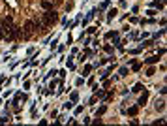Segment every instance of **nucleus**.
<instances>
[{"label": "nucleus", "mask_w": 167, "mask_h": 126, "mask_svg": "<svg viewBox=\"0 0 167 126\" xmlns=\"http://www.w3.org/2000/svg\"><path fill=\"white\" fill-rule=\"evenodd\" d=\"M146 100H148V90H143V94H141V98H139V102H137V105H139V107H143V105L146 104Z\"/></svg>", "instance_id": "obj_4"}, {"label": "nucleus", "mask_w": 167, "mask_h": 126, "mask_svg": "<svg viewBox=\"0 0 167 126\" xmlns=\"http://www.w3.org/2000/svg\"><path fill=\"white\" fill-rule=\"evenodd\" d=\"M128 115H131V117H133V115H137V105H133V107L128 109Z\"/></svg>", "instance_id": "obj_9"}, {"label": "nucleus", "mask_w": 167, "mask_h": 126, "mask_svg": "<svg viewBox=\"0 0 167 126\" xmlns=\"http://www.w3.org/2000/svg\"><path fill=\"white\" fill-rule=\"evenodd\" d=\"M90 70H92V66H85V75L86 73H90Z\"/></svg>", "instance_id": "obj_16"}, {"label": "nucleus", "mask_w": 167, "mask_h": 126, "mask_svg": "<svg viewBox=\"0 0 167 126\" xmlns=\"http://www.w3.org/2000/svg\"><path fill=\"white\" fill-rule=\"evenodd\" d=\"M154 73H156V70H154V68H148V70H146V75H154Z\"/></svg>", "instance_id": "obj_13"}, {"label": "nucleus", "mask_w": 167, "mask_h": 126, "mask_svg": "<svg viewBox=\"0 0 167 126\" xmlns=\"http://www.w3.org/2000/svg\"><path fill=\"white\" fill-rule=\"evenodd\" d=\"M115 15H117V9H115V8H113V9H111V11H109V19H113V17H115Z\"/></svg>", "instance_id": "obj_12"}, {"label": "nucleus", "mask_w": 167, "mask_h": 126, "mask_svg": "<svg viewBox=\"0 0 167 126\" xmlns=\"http://www.w3.org/2000/svg\"><path fill=\"white\" fill-rule=\"evenodd\" d=\"M143 89H144V87L141 85V83H137V85L133 87V92H141V90H143Z\"/></svg>", "instance_id": "obj_10"}, {"label": "nucleus", "mask_w": 167, "mask_h": 126, "mask_svg": "<svg viewBox=\"0 0 167 126\" xmlns=\"http://www.w3.org/2000/svg\"><path fill=\"white\" fill-rule=\"evenodd\" d=\"M137 70H141V62H133V72H137Z\"/></svg>", "instance_id": "obj_11"}, {"label": "nucleus", "mask_w": 167, "mask_h": 126, "mask_svg": "<svg viewBox=\"0 0 167 126\" xmlns=\"http://www.w3.org/2000/svg\"><path fill=\"white\" fill-rule=\"evenodd\" d=\"M158 55H154V57H148V59H146V64H156V62H158Z\"/></svg>", "instance_id": "obj_7"}, {"label": "nucleus", "mask_w": 167, "mask_h": 126, "mask_svg": "<svg viewBox=\"0 0 167 126\" xmlns=\"http://www.w3.org/2000/svg\"><path fill=\"white\" fill-rule=\"evenodd\" d=\"M41 8L43 9H53V4H51L49 0H43V2H41Z\"/></svg>", "instance_id": "obj_6"}, {"label": "nucleus", "mask_w": 167, "mask_h": 126, "mask_svg": "<svg viewBox=\"0 0 167 126\" xmlns=\"http://www.w3.org/2000/svg\"><path fill=\"white\" fill-rule=\"evenodd\" d=\"M11 25H13V19L9 17H4V21H2V28H6V30H9V28H11Z\"/></svg>", "instance_id": "obj_5"}, {"label": "nucleus", "mask_w": 167, "mask_h": 126, "mask_svg": "<svg viewBox=\"0 0 167 126\" xmlns=\"http://www.w3.org/2000/svg\"><path fill=\"white\" fill-rule=\"evenodd\" d=\"M43 21H45V27H51L54 23L58 21V13L53 11V9H45V13H43Z\"/></svg>", "instance_id": "obj_1"}, {"label": "nucleus", "mask_w": 167, "mask_h": 126, "mask_svg": "<svg viewBox=\"0 0 167 126\" xmlns=\"http://www.w3.org/2000/svg\"><path fill=\"white\" fill-rule=\"evenodd\" d=\"M156 109H158V111H163V109H165V102H156Z\"/></svg>", "instance_id": "obj_8"}, {"label": "nucleus", "mask_w": 167, "mask_h": 126, "mask_svg": "<svg viewBox=\"0 0 167 126\" xmlns=\"http://www.w3.org/2000/svg\"><path fill=\"white\" fill-rule=\"evenodd\" d=\"M2 38H4V28L0 27V40H2Z\"/></svg>", "instance_id": "obj_17"}, {"label": "nucleus", "mask_w": 167, "mask_h": 126, "mask_svg": "<svg viewBox=\"0 0 167 126\" xmlns=\"http://www.w3.org/2000/svg\"><path fill=\"white\" fill-rule=\"evenodd\" d=\"M23 28H25V38H30L32 34L36 32V23H34V21H27Z\"/></svg>", "instance_id": "obj_2"}, {"label": "nucleus", "mask_w": 167, "mask_h": 126, "mask_svg": "<svg viewBox=\"0 0 167 126\" xmlns=\"http://www.w3.org/2000/svg\"><path fill=\"white\" fill-rule=\"evenodd\" d=\"M105 109H107V107H105V105H101V107L98 109V115H103V113H105Z\"/></svg>", "instance_id": "obj_14"}, {"label": "nucleus", "mask_w": 167, "mask_h": 126, "mask_svg": "<svg viewBox=\"0 0 167 126\" xmlns=\"http://www.w3.org/2000/svg\"><path fill=\"white\" fill-rule=\"evenodd\" d=\"M77 98H79V94H77V92H72V102H77Z\"/></svg>", "instance_id": "obj_15"}, {"label": "nucleus", "mask_w": 167, "mask_h": 126, "mask_svg": "<svg viewBox=\"0 0 167 126\" xmlns=\"http://www.w3.org/2000/svg\"><path fill=\"white\" fill-rule=\"evenodd\" d=\"M19 36H21V28H19L17 25H11V28H9V36H8V40H17Z\"/></svg>", "instance_id": "obj_3"}]
</instances>
